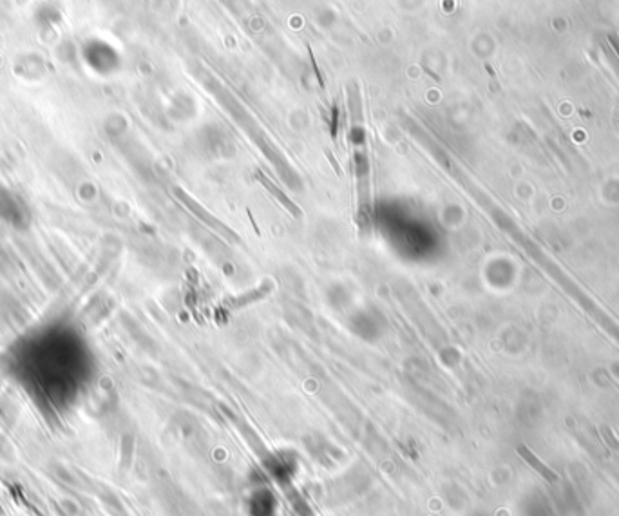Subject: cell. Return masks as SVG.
I'll return each instance as SVG.
<instances>
[{
    "label": "cell",
    "instance_id": "6da1fadb",
    "mask_svg": "<svg viewBox=\"0 0 619 516\" xmlns=\"http://www.w3.org/2000/svg\"><path fill=\"white\" fill-rule=\"evenodd\" d=\"M174 194H176V198H178V200H180L181 203H183V205H185L187 209H189V211L192 212L196 218H198V220L203 221V223L209 226L210 231H214L215 234H220L221 237H225V239L230 241V243H240L241 237L237 236V234H235V232L232 231L229 225H225V223L218 220L215 215H212L209 211H205V209H203V207H201L198 201L192 200L189 194H185V192L180 191V189H174Z\"/></svg>",
    "mask_w": 619,
    "mask_h": 516
},
{
    "label": "cell",
    "instance_id": "7a4b0ae2",
    "mask_svg": "<svg viewBox=\"0 0 619 516\" xmlns=\"http://www.w3.org/2000/svg\"><path fill=\"white\" fill-rule=\"evenodd\" d=\"M516 452H518V455L522 456V458H524V460L527 462V464H529V466L533 467V469H535V471L538 473V475L541 476L544 480H547V482H549V484H556V482L559 480L558 473H556L554 469H550V467L547 466V464H544V462L539 460L538 456H536L535 453L530 452L529 447L522 444V446H518V449H516Z\"/></svg>",
    "mask_w": 619,
    "mask_h": 516
},
{
    "label": "cell",
    "instance_id": "3957f363",
    "mask_svg": "<svg viewBox=\"0 0 619 516\" xmlns=\"http://www.w3.org/2000/svg\"><path fill=\"white\" fill-rule=\"evenodd\" d=\"M257 178H259L261 183H263V185H265L270 192H272V196H274L275 200L279 201L281 205L285 207V209L290 212V214L295 215V218H301V215H303V211H301L299 207L295 205L294 201H290L288 196L283 194V192H281L279 189H277V187H275L274 183H272V181L266 180V178H265V176H263V174H257Z\"/></svg>",
    "mask_w": 619,
    "mask_h": 516
},
{
    "label": "cell",
    "instance_id": "277c9868",
    "mask_svg": "<svg viewBox=\"0 0 619 516\" xmlns=\"http://www.w3.org/2000/svg\"><path fill=\"white\" fill-rule=\"evenodd\" d=\"M272 290V288H270V285H263V290H257V292H254V294H252V292H248V294H245V296H241V297H237V299H235L234 301V305L232 306H243V305H248V303H254V301H259L261 297L265 296V294H268V292Z\"/></svg>",
    "mask_w": 619,
    "mask_h": 516
}]
</instances>
